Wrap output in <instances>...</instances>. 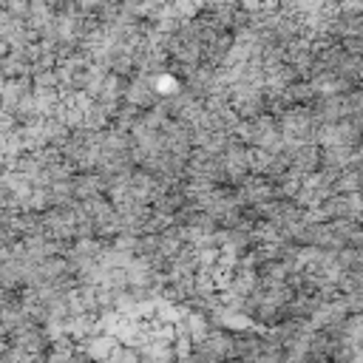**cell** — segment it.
I'll return each mask as SVG.
<instances>
[{"instance_id":"obj_1","label":"cell","mask_w":363,"mask_h":363,"mask_svg":"<svg viewBox=\"0 0 363 363\" xmlns=\"http://www.w3.org/2000/svg\"><path fill=\"white\" fill-rule=\"evenodd\" d=\"M343 303H346L349 315H363V289L346 292V295H343Z\"/></svg>"},{"instance_id":"obj_2","label":"cell","mask_w":363,"mask_h":363,"mask_svg":"<svg viewBox=\"0 0 363 363\" xmlns=\"http://www.w3.org/2000/svg\"><path fill=\"white\" fill-rule=\"evenodd\" d=\"M352 122H354V128H357V133H360V139H363V113L360 116H349Z\"/></svg>"}]
</instances>
